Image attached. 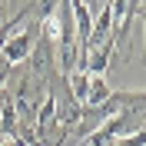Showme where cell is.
Masks as SVG:
<instances>
[{"instance_id":"obj_1","label":"cell","mask_w":146,"mask_h":146,"mask_svg":"<svg viewBox=\"0 0 146 146\" xmlns=\"http://www.w3.org/2000/svg\"><path fill=\"white\" fill-rule=\"evenodd\" d=\"M36 36H40V20H23L17 30H13V36H10L7 43H3V60H7L10 66H17V63H23L30 56V50H33V43H36Z\"/></svg>"},{"instance_id":"obj_2","label":"cell","mask_w":146,"mask_h":146,"mask_svg":"<svg viewBox=\"0 0 146 146\" xmlns=\"http://www.w3.org/2000/svg\"><path fill=\"white\" fill-rule=\"evenodd\" d=\"M113 56H116V43H110V40H106V43L93 46L90 53H86V73H90V76H106Z\"/></svg>"},{"instance_id":"obj_3","label":"cell","mask_w":146,"mask_h":146,"mask_svg":"<svg viewBox=\"0 0 146 146\" xmlns=\"http://www.w3.org/2000/svg\"><path fill=\"white\" fill-rule=\"evenodd\" d=\"M110 93H113V86H110L106 76H90V90H86V103L83 106H103V103L110 100Z\"/></svg>"},{"instance_id":"obj_4","label":"cell","mask_w":146,"mask_h":146,"mask_svg":"<svg viewBox=\"0 0 146 146\" xmlns=\"http://www.w3.org/2000/svg\"><path fill=\"white\" fill-rule=\"evenodd\" d=\"M63 80H66V90H70V96L83 106V103H86V90H90V73L73 70V73H66Z\"/></svg>"},{"instance_id":"obj_5","label":"cell","mask_w":146,"mask_h":146,"mask_svg":"<svg viewBox=\"0 0 146 146\" xmlns=\"http://www.w3.org/2000/svg\"><path fill=\"white\" fill-rule=\"evenodd\" d=\"M10 73H13V66L0 56V90H7V80H10Z\"/></svg>"}]
</instances>
